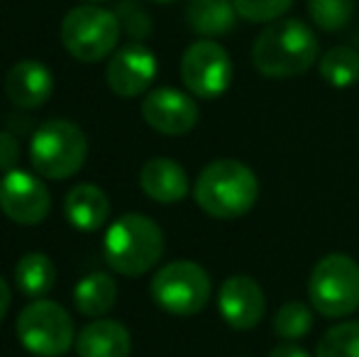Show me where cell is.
I'll return each instance as SVG.
<instances>
[{"mask_svg":"<svg viewBox=\"0 0 359 357\" xmlns=\"http://www.w3.org/2000/svg\"><path fill=\"white\" fill-rule=\"evenodd\" d=\"M316 357H359V321H342L325 330Z\"/></svg>","mask_w":359,"mask_h":357,"instance_id":"cell-22","label":"cell"},{"mask_svg":"<svg viewBox=\"0 0 359 357\" xmlns=\"http://www.w3.org/2000/svg\"><path fill=\"white\" fill-rule=\"evenodd\" d=\"M18 340L34 357H62L74 348L76 333L72 314L52 299H34L20 311Z\"/></svg>","mask_w":359,"mask_h":357,"instance_id":"cell-7","label":"cell"},{"mask_svg":"<svg viewBox=\"0 0 359 357\" xmlns=\"http://www.w3.org/2000/svg\"><path fill=\"white\" fill-rule=\"evenodd\" d=\"M105 262L123 276H142L164 255V233L142 213H125L108 225L103 240Z\"/></svg>","mask_w":359,"mask_h":357,"instance_id":"cell-3","label":"cell"},{"mask_svg":"<svg viewBox=\"0 0 359 357\" xmlns=\"http://www.w3.org/2000/svg\"><path fill=\"white\" fill-rule=\"evenodd\" d=\"M210 274L191 260H174L156 269L149 294L159 309L171 316H196L210 301Z\"/></svg>","mask_w":359,"mask_h":357,"instance_id":"cell-8","label":"cell"},{"mask_svg":"<svg viewBox=\"0 0 359 357\" xmlns=\"http://www.w3.org/2000/svg\"><path fill=\"white\" fill-rule=\"evenodd\" d=\"M154 3H174V0H154Z\"/></svg>","mask_w":359,"mask_h":357,"instance_id":"cell-31","label":"cell"},{"mask_svg":"<svg viewBox=\"0 0 359 357\" xmlns=\"http://www.w3.org/2000/svg\"><path fill=\"white\" fill-rule=\"evenodd\" d=\"M64 213L74 228L83 233L100 230L110 218V198L95 184H76L64 198Z\"/></svg>","mask_w":359,"mask_h":357,"instance_id":"cell-17","label":"cell"},{"mask_svg":"<svg viewBox=\"0 0 359 357\" xmlns=\"http://www.w3.org/2000/svg\"><path fill=\"white\" fill-rule=\"evenodd\" d=\"M318 69L332 88H350L359 81V52L347 44L332 47L320 57Z\"/></svg>","mask_w":359,"mask_h":357,"instance_id":"cell-21","label":"cell"},{"mask_svg":"<svg viewBox=\"0 0 359 357\" xmlns=\"http://www.w3.org/2000/svg\"><path fill=\"white\" fill-rule=\"evenodd\" d=\"M313 328V311L303 301H288L274 314V333L284 340H298Z\"/></svg>","mask_w":359,"mask_h":357,"instance_id":"cell-23","label":"cell"},{"mask_svg":"<svg viewBox=\"0 0 359 357\" xmlns=\"http://www.w3.org/2000/svg\"><path fill=\"white\" fill-rule=\"evenodd\" d=\"M15 286L27 299H44L54 289L57 281V267L54 262L42 252H27L20 257V262L13 269Z\"/></svg>","mask_w":359,"mask_h":357,"instance_id":"cell-20","label":"cell"},{"mask_svg":"<svg viewBox=\"0 0 359 357\" xmlns=\"http://www.w3.org/2000/svg\"><path fill=\"white\" fill-rule=\"evenodd\" d=\"M308 299L325 318L352 316L359 309V264L342 252L320 257L308 279Z\"/></svg>","mask_w":359,"mask_h":357,"instance_id":"cell-6","label":"cell"},{"mask_svg":"<svg viewBox=\"0 0 359 357\" xmlns=\"http://www.w3.org/2000/svg\"><path fill=\"white\" fill-rule=\"evenodd\" d=\"M235 10L247 22H276L291 10L293 0H232Z\"/></svg>","mask_w":359,"mask_h":357,"instance_id":"cell-25","label":"cell"},{"mask_svg":"<svg viewBox=\"0 0 359 357\" xmlns=\"http://www.w3.org/2000/svg\"><path fill=\"white\" fill-rule=\"evenodd\" d=\"M156 79V57L142 42H130L110 57L105 81L120 98L142 95Z\"/></svg>","mask_w":359,"mask_h":357,"instance_id":"cell-12","label":"cell"},{"mask_svg":"<svg viewBox=\"0 0 359 357\" xmlns=\"http://www.w3.org/2000/svg\"><path fill=\"white\" fill-rule=\"evenodd\" d=\"M217 311L235 330H252L262 323L266 311L264 291L252 276L232 274L222 281L217 294Z\"/></svg>","mask_w":359,"mask_h":357,"instance_id":"cell-13","label":"cell"},{"mask_svg":"<svg viewBox=\"0 0 359 357\" xmlns=\"http://www.w3.org/2000/svg\"><path fill=\"white\" fill-rule=\"evenodd\" d=\"M118 299V284L108 271L86 274L74 289V306L86 318H105Z\"/></svg>","mask_w":359,"mask_h":357,"instance_id":"cell-18","label":"cell"},{"mask_svg":"<svg viewBox=\"0 0 359 357\" xmlns=\"http://www.w3.org/2000/svg\"><path fill=\"white\" fill-rule=\"evenodd\" d=\"M140 186H142L147 198L164 206L179 203L191 191V181L186 169L176 159L169 157L149 159L142 167V172H140Z\"/></svg>","mask_w":359,"mask_h":357,"instance_id":"cell-15","label":"cell"},{"mask_svg":"<svg viewBox=\"0 0 359 357\" xmlns=\"http://www.w3.org/2000/svg\"><path fill=\"white\" fill-rule=\"evenodd\" d=\"M237 10L232 0H189L186 20L191 29L203 37H220L227 34L237 22Z\"/></svg>","mask_w":359,"mask_h":357,"instance_id":"cell-19","label":"cell"},{"mask_svg":"<svg viewBox=\"0 0 359 357\" xmlns=\"http://www.w3.org/2000/svg\"><path fill=\"white\" fill-rule=\"evenodd\" d=\"M120 25L118 15L93 3L72 8L62 20V44L76 62L95 64L103 62L118 47Z\"/></svg>","mask_w":359,"mask_h":357,"instance_id":"cell-5","label":"cell"},{"mask_svg":"<svg viewBox=\"0 0 359 357\" xmlns=\"http://www.w3.org/2000/svg\"><path fill=\"white\" fill-rule=\"evenodd\" d=\"M181 81L198 98H217L232 83V59L213 39H198L181 57Z\"/></svg>","mask_w":359,"mask_h":357,"instance_id":"cell-9","label":"cell"},{"mask_svg":"<svg viewBox=\"0 0 359 357\" xmlns=\"http://www.w3.org/2000/svg\"><path fill=\"white\" fill-rule=\"evenodd\" d=\"M5 93L15 108H42L54 93V76L42 62L25 59V62L10 67L8 76H5Z\"/></svg>","mask_w":359,"mask_h":357,"instance_id":"cell-14","label":"cell"},{"mask_svg":"<svg viewBox=\"0 0 359 357\" xmlns=\"http://www.w3.org/2000/svg\"><path fill=\"white\" fill-rule=\"evenodd\" d=\"M142 118L151 130L169 137L186 135L198 125L201 110L189 93L179 88H154L142 100Z\"/></svg>","mask_w":359,"mask_h":357,"instance_id":"cell-11","label":"cell"},{"mask_svg":"<svg viewBox=\"0 0 359 357\" xmlns=\"http://www.w3.org/2000/svg\"><path fill=\"white\" fill-rule=\"evenodd\" d=\"M115 15H118L120 25H123V29L130 34V37H135V39L149 37L151 22H149L147 13H144L142 8H140L137 3H133V0H125V3L120 5V10Z\"/></svg>","mask_w":359,"mask_h":357,"instance_id":"cell-26","label":"cell"},{"mask_svg":"<svg viewBox=\"0 0 359 357\" xmlns=\"http://www.w3.org/2000/svg\"><path fill=\"white\" fill-rule=\"evenodd\" d=\"M20 164V142L15 135L0 130V172H13Z\"/></svg>","mask_w":359,"mask_h":357,"instance_id":"cell-27","label":"cell"},{"mask_svg":"<svg viewBox=\"0 0 359 357\" xmlns=\"http://www.w3.org/2000/svg\"><path fill=\"white\" fill-rule=\"evenodd\" d=\"M88 157V140L72 120H47L29 140V162L44 179L64 181L81 172Z\"/></svg>","mask_w":359,"mask_h":357,"instance_id":"cell-4","label":"cell"},{"mask_svg":"<svg viewBox=\"0 0 359 357\" xmlns=\"http://www.w3.org/2000/svg\"><path fill=\"white\" fill-rule=\"evenodd\" d=\"M194 198L210 218L235 220L255 208L259 198V179L237 159H215L205 164L196 179Z\"/></svg>","mask_w":359,"mask_h":357,"instance_id":"cell-2","label":"cell"},{"mask_svg":"<svg viewBox=\"0 0 359 357\" xmlns=\"http://www.w3.org/2000/svg\"><path fill=\"white\" fill-rule=\"evenodd\" d=\"M74 348L79 357H130L133 335L120 321L93 318L76 335Z\"/></svg>","mask_w":359,"mask_h":357,"instance_id":"cell-16","label":"cell"},{"mask_svg":"<svg viewBox=\"0 0 359 357\" xmlns=\"http://www.w3.org/2000/svg\"><path fill=\"white\" fill-rule=\"evenodd\" d=\"M0 210L18 225H39L52 210V194L32 172L13 169L0 179Z\"/></svg>","mask_w":359,"mask_h":357,"instance_id":"cell-10","label":"cell"},{"mask_svg":"<svg viewBox=\"0 0 359 357\" xmlns=\"http://www.w3.org/2000/svg\"><path fill=\"white\" fill-rule=\"evenodd\" d=\"M10 301H13V291H10V284L0 276V323L5 321L10 311Z\"/></svg>","mask_w":359,"mask_h":357,"instance_id":"cell-29","label":"cell"},{"mask_svg":"<svg viewBox=\"0 0 359 357\" xmlns=\"http://www.w3.org/2000/svg\"><path fill=\"white\" fill-rule=\"evenodd\" d=\"M83 3H93V5H98V3H108V0H83Z\"/></svg>","mask_w":359,"mask_h":357,"instance_id":"cell-30","label":"cell"},{"mask_svg":"<svg viewBox=\"0 0 359 357\" xmlns=\"http://www.w3.org/2000/svg\"><path fill=\"white\" fill-rule=\"evenodd\" d=\"M269 357H311V355H308L303 348H298V345L284 343V345H276V348L269 353Z\"/></svg>","mask_w":359,"mask_h":357,"instance_id":"cell-28","label":"cell"},{"mask_svg":"<svg viewBox=\"0 0 359 357\" xmlns=\"http://www.w3.org/2000/svg\"><path fill=\"white\" fill-rule=\"evenodd\" d=\"M308 13L320 29L337 32L355 15V0H308Z\"/></svg>","mask_w":359,"mask_h":357,"instance_id":"cell-24","label":"cell"},{"mask_svg":"<svg viewBox=\"0 0 359 357\" xmlns=\"http://www.w3.org/2000/svg\"><path fill=\"white\" fill-rule=\"evenodd\" d=\"M318 37L301 20H276L252 44V64L266 79H293L318 62Z\"/></svg>","mask_w":359,"mask_h":357,"instance_id":"cell-1","label":"cell"}]
</instances>
